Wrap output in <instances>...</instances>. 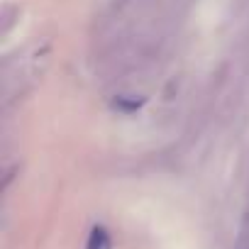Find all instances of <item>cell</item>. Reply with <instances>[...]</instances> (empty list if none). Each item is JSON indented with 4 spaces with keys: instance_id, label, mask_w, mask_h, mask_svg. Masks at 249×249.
Returning a JSON list of instances; mask_svg holds the SVG:
<instances>
[{
    "instance_id": "obj_1",
    "label": "cell",
    "mask_w": 249,
    "mask_h": 249,
    "mask_svg": "<svg viewBox=\"0 0 249 249\" xmlns=\"http://www.w3.org/2000/svg\"><path fill=\"white\" fill-rule=\"evenodd\" d=\"M86 249H112V239L107 234L105 227L95 225L88 234V242H86Z\"/></svg>"
},
{
    "instance_id": "obj_2",
    "label": "cell",
    "mask_w": 249,
    "mask_h": 249,
    "mask_svg": "<svg viewBox=\"0 0 249 249\" xmlns=\"http://www.w3.org/2000/svg\"><path fill=\"white\" fill-rule=\"evenodd\" d=\"M234 249H249V220H244V225H242V230L237 234Z\"/></svg>"
}]
</instances>
